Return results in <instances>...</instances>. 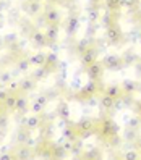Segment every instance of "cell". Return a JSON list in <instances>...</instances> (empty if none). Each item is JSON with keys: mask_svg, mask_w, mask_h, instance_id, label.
<instances>
[{"mask_svg": "<svg viewBox=\"0 0 141 160\" xmlns=\"http://www.w3.org/2000/svg\"><path fill=\"white\" fill-rule=\"evenodd\" d=\"M31 136V133H29V129H26L24 126L18 131L16 133V142H18V146H23V144H26V141H28V138Z\"/></svg>", "mask_w": 141, "mask_h": 160, "instance_id": "cell-23", "label": "cell"}, {"mask_svg": "<svg viewBox=\"0 0 141 160\" xmlns=\"http://www.w3.org/2000/svg\"><path fill=\"white\" fill-rule=\"evenodd\" d=\"M135 105H136V115H139V117H141V100H138V102L135 103Z\"/></svg>", "mask_w": 141, "mask_h": 160, "instance_id": "cell-46", "label": "cell"}, {"mask_svg": "<svg viewBox=\"0 0 141 160\" xmlns=\"http://www.w3.org/2000/svg\"><path fill=\"white\" fill-rule=\"evenodd\" d=\"M96 92H97V82L96 81H88L84 84V88L80 91V99H89Z\"/></svg>", "mask_w": 141, "mask_h": 160, "instance_id": "cell-9", "label": "cell"}, {"mask_svg": "<svg viewBox=\"0 0 141 160\" xmlns=\"http://www.w3.org/2000/svg\"><path fill=\"white\" fill-rule=\"evenodd\" d=\"M80 150H81V146L73 142V147H71V150H70V152H71V154H80Z\"/></svg>", "mask_w": 141, "mask_h": 160, "instance_id": "cell-45", "label": "cell"}, {"mask_svg": "<svg viewBox=\"0 0 141 160\" xmlns=\"http://www.w3.org/2000/svg\"><path fill=\"white\" fill-rule=\"evenodd\" d=\"M78 28H80V20L76 16H70L68 18V23H67V34L68 36H73L75 32L78 31Z\"/></svg>", "mask_w": 141, "mask_h": 160, "instance_id": "cell-21", "label": "cell"}, {"mask_svg": "<svg viewBox=\"0 0 141 160\" xmlns=\"http://www.w3.org/2000/svg\"><path fill=\"white\" fill-rule=\"evenodd\" d=\"M59 62V55L55 53V52H50V53H45V68L49 70L50 67L54 68L55 65H57Z\"/></svg>", "mask_w": 141, "mask_h": 160, "instance_id": "cell-27", "label": "cell"}, {"mask_svg": "<svg viewBox=\"0 0 141 160\" xmlns=\"http://www.w3.org/2000/svg\"><path fill=\"white\" fill-rule=\"evenodd\" d=\"M62 147H63L65 150H67V152H70V150H71V147H73V142H71V141H65Z\"/></svg>", "mask_w": 141, "mask_h": 160, "instance_id": "cell-44", "label": "cell"}, {"mask_svg": "<svg viewBox=\"0 0 141 160\" xmlns=\"http://www.w3.org/2000/svg\"><path fill=\"white\" fill-rule=\"evenodd\" d=\"M99 18H101V10H99V7L91 5L89 10H88V20H89V23H96Z\"/></svg>", "mask_w": 141, "mask_h": 160, "instance_id": "cell-24", "label": "cell"}, {"mask_svg": "<svg viewBox=\"0 0 141 160\" xmlns=\"http://www.w3.org/2000/svg\"><path fill=\"white\" fill-rule=\"evenodd\" d=\"M7 125H8V120H7V112H0V129H3V128H7Z\"/></svg>", "mask_w": 141, "mask_h": 160, "instance_id": "cell-40", "label": "cell"}, {"mask_svg": "<svg viewBox=\"0 0 141 160\" xmlns=\"http://www.w3.org/2000/svg\"><path fill=\"white\" fill-rule=\"evenodd\" d=\"M59 115L62 120H70V107H68V103H60L59 105Z\"/></svg>", "mask_w": 141, "mask_h": 160, "instance_id": "cell-32", "label": "cell"}, {"mask_svg": "<svg viewBox=\"0 0 141 160\" xmlns=\"http://www.w3.org/2000/svg\"><path fill=\"white\" fill-rule=\"evenodd\" d=\"M12 79H13V76H12V73H10V71L0 73V82H2V84H8Z\"/></svg>", "mask_w": 141, "mask_h": 160, "instance_id": "cell-38", "label": "cell"}, {"mask_svg": "<svg viewBox=\"0 0 141 160\" xmlns=\"http://www.w3.org/2000/svg\"><path fill=\"white\" fill-rule=\"evenodd\" d=\"M31 42H33V45L39 47V49H42V47H45L47 44H49V41H47L44 31H34L31 34Z\"/></svg>", "mask_w": 141, "mask_h": 160, "instance_id": "cell-11", "label": "cell"}, {"mask_svg": "<svg viewBox=\"0 0 141 160\" xmlns=\"http://www.w3.org/2000/svg\"><path fill=\"white\" fill-rule=\"evenodd\" d=\"M8 94H10V92H8L7 89H0V103H3V100L7 99Z\"/></svg>", "mask_w": 141, "mask_h": 160, "instance_id": "cell-43", "label": "cell"}, {"mask_svg": "<svg viewBox=\"0 0 141 160\" xmlns=\"http://www.w3.org/2000/svg\"><path fill=\"white\" fill-rule=\"evenodd\" d=\"M115 131H117L115 125L112 123L109 118H106L104 121H102V129H101V133L104 134V136H114V134H115Z\"/></svg>", "mask_w": 141, "mask_h": 160, "instance_id": "cell-20", "label": "cell"}, {"mask_svg": "<svg viewBox=\"0 0 141 160\" xmlns=\"http://www.w3.org/2000/svg\"><path fill=\"white\" fill-rule=\"evenodd\" d=\"M44 32H45L47 41L54 44V42H57L59 37H60V28H59V24H47V29Z\"/></svg>", "mask_w": 141, "mask_h": 160, "instance_id": "cell-10", "label": "cell"}, {"mask_svg": "<svg viewBox=\"0 0 141 160\" xmlns=\"http://www.w3.org/2000/svg\"><path fill=\"white\" fill-rule=\"evenodd\" d=\"M44 20L47 24H60L62 23V13L57 7L49 5L44 12Z\"/></svg>", "mask_w": 141, "mask_h": 160, "instance_id": "cell-2", "label": "cell"}, {"mask_svg": "<svg viewBox=\"0 0 141 160\" xmlns=\"http://www.w3.org/2000/svg\"><path fill=\"white\" fill-rule=\"evenodd\" d=\"M47 73H49V70H47L45 67H39V68H36V71L33 73V79H44L47 76Z\"/></svg>", "mask_w": 141, "mask_h": 160, "instance_id": "cell-33", "label": "cell"}, {"mask_svg": "<svg viewBox=\"0 0 141 160\" xmlns=\"http://www.w3.org/2000/svg\"><path fill=\"white\" fill-rule=\"evenodd\" d=\"M62 136L65 141H71V142H75V141L78 139V131L75 126H65L63 131H62Z\"/></svg>", "mask_w": 141, "mask_h": 160, "instance_id": "cell-19", "label": "cell"}, {"mask_svg": "<svg viewBox=\"0 0 141 160\" xmlns=\"http://www.w3.org/2000/svg\"><path fill=\"white\" fill-rule=\"evenodd\" d=\"M15 107H16V94H8L2 103V110L7 113H12V112H15Z\"/></svg>", "mask_w": 141, "mask_h": 160, "instance_id": "cell-16", "label": "cell"}, {"mask_svg": "<svg viewBox=\"0 0 141 160\" xmlns=\"http://www.w3.org/2000/svg\"><path fill=\"white\" fill-rule=\"evenodd\" d=\"M47 103H49V99H47V96H45V94H41V96H37V97H36V100L31 103L29 110L33 112V113L39 115L41 112L47 107Z\"/></svg>", "mask_w": 141, "mask_h": 160, "instance_id": "cell-7", "label": "cell"}, {"mask_svg": "<svg viewBox=\"0 0 141 160\" xmlns=\"http://www.w3.org/2000/svg\"><path fill=\"white\" fill-rule=\"evenodd\" d=\"M106 37H107L109 44L117 45V44H120V42H122V39H123V34H122V29H120V28L114 23L112 26L106 28Z\"/></svg>", "mask_w": 141, "mask_h": 160, "instance_id": "cell-3", "label": "cell"}, {"mask_svg": "<svg viewBox=\"0 0 141 160\" xmlns=\"http://www.w3.org/2000/svg\"><path fill=\"white\" fill-rule=\"evenodd\" d=\"M138 0H120V7H125V8H130V7H135Z\"/></svg>", "mask_w": 141, "mask_h": 160, "instance_id": "cell-41", "label": "cell"}, {"mask_svg": "<svg viewBox=\"0 0 141 160\" xmlns=\"http://www.w3.org/2000/svg\"><path fill=\"white\" fill-rule=\"evenodd\" d=\"M34 88H36V81H34L33 78H24V79H20V92L28 94V92L34 91Z\"/></svg>", "mask_w": 141, "mask_h": 160, "instance_id": "cell-18", "label": "cell"}, {"mask_svg": "<svg viewBox=\"0 0 141 160\" xmlns=\"http://www.w3.org/2000/svg\"><path fill=\"white\" fill-rule=\"evenodd\" d=\"M138 91H141V82H138Z\"/></svg>", "mask_w": 141, "mask_h": 160, "instance_id": "cell-49", "label": "cell"}, {"mask_svg": "<svg viewBox=\"0 0 141 160\" xmlns=\"http://www.w3.org/2000/svg\"><path fill=\"white\" fill-rule=\"evenodd\" d=\"M94 62H97V50L91 45L89 49H86V50L81 53V63H83L84 68H88L89 65L94 63Z\"/></svg>", "mask_w": 141, "mask_h": 160, "instance_id": "cell-6", "label": "cell"}, {"mask_svg": "<svg viewBox=\"0 0 141 160\" xmlns=\"http://www.w3.org/2000/svg\"><path fill=\"white\" fill-rule=\"evenodd\" d=\"M122 60H123V65L128 67V65H135L138 62V55L133 52H127L125 55H122Z\"/></svg>", "mask_w": 141, "mask_h": 160, "instance_id": "cell-28", "label": "cell"}, {"mask_svg": "<svg viewBox=\"0 0 141 160\" xmlns=\"http://www.w3.org/2000/svg\"><path fill=\"white\" fill-rule=\"evenodd\" d=\"M31 103H29V99H28L24 94H16V107H15V112H18V113L24 115L28 110H29Z\"/></svg>", "mask_w": 141, "mask_h": 160, "instance_id": "cell-8", "label": "cell"}, {"mask_svg": "<svg viewBox=\"0 0 141 160\" xmlns=\"http://www.w3.org/2000/svg\"><path fill=\"white\" fill-rule=\"evenodd\" d=\"M29 68H31V63H29V58L26 57H21L20 60L16 62V70L20 71V73H26V71H29Z\"/></svg>", "mask_w": 141, "mask_h": 160, "instance_id": "cell-22", "label": "cell"}, {"mask_svg": "<svg viewBox=\"0 0 141 160\" xmlns=\"http://www.w3.org/2000/svg\"><path fill=\"white\" fill-rule=\"evenodd\" d=\"M49 3H55V2H59V0H47Z\"/></svg>", "mask_w": 141, "mask_h": 160, "instance_id": "cell-47", "label": "cell"}, {"mask_svg": "<svg viewBox=\"0 0 141 160\" xmlns=\"http://www.w3.org/2000/svg\"><path fill=\"white\" fill-rule=\"evenodd\" d=\"M41 8H42V5L39 0H29L28 2V13L29 15H37L41 12Z\"/></svg>", "mask_w": 141, "mask_h": 160, "instance_id": "cell-25", "label": "cell"}, {"mask_svg": "<svg viewBox=\"0 0 141 160\" xmlns=\"http://www.w3.org/2000/svg\"><path fill=\"white\" fill-rule=\"evenodd\" d=\"M29 63H31V67H36V68H39V67H45V52H36L33 55H29Z\"/></svg>", "mask_w": 141, "mask_h": 160, "instance_id": "cell-15", "label": "cell"}, {"mask_svg": "<svg viewBox=\"0 0 141 160\" xmlns=\"http://www.w3.org/2000/svg\"><path fill=\"white\" fill-rule=\"evenodd\" d=\"M102 73H104V67H102L101 62H94L86 68V74H88L89 81H96L97 82L102 78Z\"/></svg>", "mask_w": 141, "mask_h": 160, "instance_id": "cell-4", "label": "cell"}, {"mask_svg": "<svg viewBox=\"0 0 141 160\" xmlns=\"http://www.w3.org/2000/svg\"><path fill=\"white\" fill-rule=\"evenodd\" d=\"M102 24H104L106 28H109V26L114 24V23H112V13H110V12H107L104 16H102Z\"/></svg>", "mask_w": 141, "mask_h": 160, "instance_id": "cell-39", "label": "cell"}, {"mask_svg": "<svg viewBox=\"0 0 141 160\" xmlns=\"http://www.w3.org/2000/svg\"><path fill=\"white\" fill-rule=\"evenodd\" d=\"M123 138L128 141V142H135V141L138 139V133H136V129H128L123 133Z\"/></svg>", "mask_w": 141, "mask_h": 160, "instance_id": "cell-36", "label": "cell"}, {"mask_svg": "<svg viewBox=\"0 0 141 160\" xmlns=\"http://www.w3.org/2000/svg\"><path fill=\"white\" fill-rule=\"evenodd\" d=\"M139 129H141V126H139Z\"/></svg>", "mask_w": 141, "mask_h": 160, "instance_id": "cell-53", "label": "cell"}, {"mask_svg": "<svg viewBox=\"0 0 141 160\" xmlns=\"http://www.w3.org/2000/svg\"><path fill=\"white\" fill-rule=\"evenodd\" d=\"M122 88V92H123V96H128V94H135L138 91V81L135 79H123L120 84Z\"/></svg>", "mask_w": 141, "mask_h": 160, "instance_id": "cell-12", "label": "cell"}, {"mask_svg": "<svg viewBox=\"0 0 141 160\" xmlns=\"http://www.w3.org/2000/svg\"><path fill=\"white\" fill-rule=\"evenodd\" d=\"M13 154H15V160H33V158H34L33 149H31V147H28L26 144L18 146Z\"/></svg>", "mask_w": 141, "mask_h": 160, "instance_id": "cell-5", "label": "cell"}, {"mask_svg": "<svg viewBox=\"0 0 141 160\" xmlns=\"http://www.w3.org/2000/svg\"><path fill=\"white\" fill-rule=\"evenodd\" d=\"M110 160H114V158H110Z\"/></svg>", "mask_w": 141, "mask_h": 160, "instance_id": "cell-52", "label": "cell"}, {"mask_svg": "<svg viewBox=\"0 0 141 160\" xmlns=\"http://www.w3.org/2000/svg\"><path fill=\"white\" fill-rule=\"evenodd\" d=\"M102 67L106 70H110V71H120L123 70V60H122V55H117V53H109L104 57V60L101 62Z\"/></svg>", "mask_w": 141, "mask_h": 160, "instance_id": "cell-1", "label": "cell"}, {"mask_svg": "<svg viewBox=\"0 0 141 160\" xmlns=\"http://www.w3.org/2000/svg\"><path fill=\"white\" fill-rule=\"evenodd\" d=\"M104 94L109 96V97H112V99H120L122 96H123L120 84H109V86L106 88V91H104Z\"/></svg>", "mask_w": 141, "mask_h": 160, "instance_id": "cell-17", "label": "cell"}, {"mask_svg": "<svg viewBox=\"0 0 141 160\" xmlns=\"http://www.w3.org/2000/svg\"><path fill=\"white\" fill-rule=\"evenodd\" d=\"M94 121L91 118H81L76 125H75V128H76L78 134L80 133H86V131H94Z\"/></svg>", "mask_w": 141, "mask_h": 160, "instance_id": "cell-14", "label": "cell"}, {"mask_svg": "<svg viewBox=\"0 0 141 160\" xmlns=\"http://www.w3.org/2000/svg\"><path fill=\"white\" fill-rule=\"evenodd\" d=\"M91 47V41L88 39V37H83V39L78 42V45H76V50L80 52V53H83L86 49H89Z\"/></svg>", "mask_w": 141, "mask_h": 160, "instance_id": "cell-35", "label": "cell"}, {"mask_svg": "<svg viewBox=\"0 0 141 160\" xmlns=\"http://www.w3.org/2000/svg\"><path fill=\"white\" fill-rule=\"evenodd\" d=\"M0 112H2V103H0Z\"/></svg>", "mask_w": 141, "mask_h": 160, "instance_id": "cell-51", "label": "cell"}, {"mask_svg": "<svg viewBox=\"0 0 141 160\" xmlns=\"http://www.w3.org/2000/svg\"><path fill=\"white\" fill-rule=\"evenodd\" d=\"M67 154H68V152H67V150H65L62 146H57V147L52 150V158H54V160H63Z\"/></svg>", "mask_w": 141, "mask_h": 160, "instance_id": "cell-31", "label": "cell"}, {"mask_svg": "<svg viewBox=\"0 0 141 160\" xmlns=\"http://www.w3.org/2000/svg\"><path fill=\"white\" fill-rule=\"evenodd\" d=\"M139 158H141V154L136 149H130V150H127V152H123V155H122V160H139Z\"/></svg>", "mask_w": 141, "mask_h": 160, "instance_id": "cell-30", "label": "cell"}, {"mask_svg": "<svg viewBox=\"0 0 141 160\" xmlns=\"http://www.w3.org/2000/svg\"><path fill=\"white\" fill-rule=\"evenodd\" d=\"M106 7L110 13L120 10V0H106Z\"/></svg>", "mask_w": 141, "mask_h": 160, "instance_id": "cell-34", "label": "cell"}, {"mask_svg": "<svg viewBox=\"0 0 141 160\" xmlns=\"http://www.w3.org/2000/svg\"><path fill=\"white\" fill-rule=\"evenodd\" d=\"M139 126H141V117L139 115H135V117H131L128 121H127V128L128 129H139Z\"/></svg>", "mask_w": 141, "mask_h": 160, "instance_id": "cell-29", "label": "cell"}, {"mask_svg": "<svg viewBox=\"0 0 141 160\" xmlns=\"http://www.w3.org/2000/svg\"><path fill=\"white\" fill-rule=\"evenodd\" d=\"M23 126H24L26 129H29V131L37 129V128L41 126V117L36 115V113H33V115H29V117H26L24 121H23Z\"/></svg>", "mask_w": 141, "mask_h": 160, "instance_id": "cell-13", "label": "cell"}, {"mask_svg": "<svg viewBox=\"0 0 141 160\" xmlns=\"http://www.w3.org/2000/svg\"><path fill=\"white\" fill-rule=\"evenodd\" d=\"M0 24H2V15H0Z\"/></svg>", "mask_w": 141, "mask_h": 160, "instance_id": "cell-50", "label": "cell"}, {"mask_svg": "<svg viewBox=\"0 0 141 160\" xmlns=\"http://www.w3.org/2000/svg\"><path fill=\"white\" fill-rule=\"evenodd\" d=\"M99 103H101V107L104 108V110H110V108L115 107V99H112V97H109V96H106V94H104V96L101 97V102Z\"/></svg>", "mask_w": 141, "mask_h": 160, "instance_id": "cell-26", "label": "cell"}, {"mask_svg": "<svg viewBox=\"0 0 141 160\" xmlns=\"http://www.w3.org/2000/svg\"><path fill=\"white\" fill-rule=\"evenodd\" d=\"M3 47V39H0V49Z\"/></svg>", "mask_w": 141, "mask_h": 160, "instance_id": "cell-48", "label": "cell"}, {"mask_svg": "<svg viewBox=\"0 0 141 160\" xmlns=\"http://www.w3.org/2000/svg\"><path fill=\"white\" fill-rule=\"evenodd\" d=\"M8 92H10V94H18V92H20V81H10V82H8V89H7Z\"/></svg>", "mask_w": 141, "mask_h": 160, "instance_id": "cell-37", "label": "cell"}, {"mask_svg": "<svg viewBox=\"0 0 141 160\" xmlns=\"http://www.w3.org/2000/svg\"><path fill=\"white\" fill-rule=\"evenodd\" d=\"M0 160H15V154L13 152H2L0 154Z\"/></svg>", "mask_w": 141, "mask_h": 160, "instance_id": "cell-42", "label": "cell"}]
</instances>
